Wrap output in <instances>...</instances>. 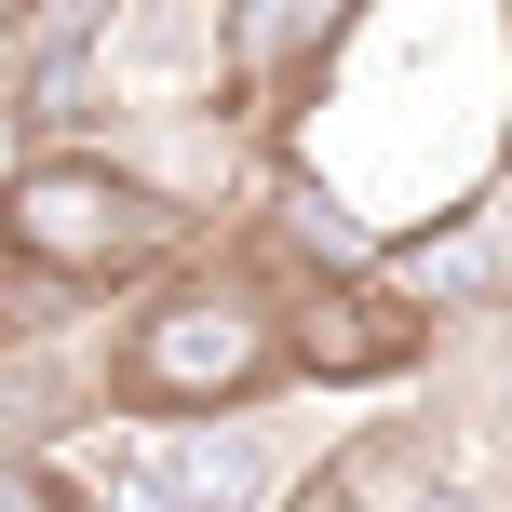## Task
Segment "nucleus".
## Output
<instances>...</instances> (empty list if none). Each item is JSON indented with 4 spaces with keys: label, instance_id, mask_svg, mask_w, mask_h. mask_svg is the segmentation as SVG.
I'll return each instance as SVG.
<instances>
[{
    "label": "nucleus",
    "instance_id": "f257e3e1",
    "mask_svg": "<svg viewBox=\"0 0 512 512\" xmlns=\"http://www.w3.org/2000/svg\"><path fill=\"white\" fill-rule=\"evenodd\" d=\"M189 230H203V203H176L135 149H54V162H14V176H0V243H14V297H27L14 337H54V324H41L54 297H108V283L176 270Z\"/></svg>",
    "mask_w": 512,
    "mask_h": 512
},
{
    "label": "nucleus",
    "instance_id": "f03ea898",
    "mask_svg": "<svg viewBox=\"0 0 512 512\" xmlns=\"http://www.w3.org/2000/svg\"><path fill=\"white\" fill-rule=\"evenodd\" d=\"M270 378H297V364H283V297L256 270H176V283H149V297L108 324V364H95V391H108L122 432H203L216 405L243 418Z\"/></svg>",
    "mask_w": 512,
    "mask_h": 512
},
{
    "label": "nucleus",
    "instance_id": "7ed1b4c3",
    "mask_svg": "<svg viewBox=\"0 0 512 512\" xmlns=\"http://www.w3.org/2000/svg\"><path fill=\"white\" fill-rule=\"evenodd\" d=\"M432 337H445V324H432L391 270L297 283V297H283V364H297V378H324V391H391V378H418V364H432Z\"/></svg>",
    "mask_w": 512,
    "mask_h": 512
},
{
    "label": "nucleus",
    "instance_id": "20e7f679",
    "mask_svg": "<svg viewBox=\"0 0 512 512\" xmlns=\"http://www.w3.org/2000/svg\"><path fill=\"white\" fill-rule=\"evenodd\" d=\"M0 512H108V486H81L68 459H0Z\"/></svg>",
    "mask_w": 512,
    "mask_h": 512
},
{
    "label": "nucleus",
    "instance_id": "39448f33",
    "mask_svg": "<svg viewBox=\"0 0 512 512\" xmlns=\"http://www.w3.org/2000/svg\"><path fill=\"white\" fill-rule=\"evenodd\" d=\"M283 512H351V499H337V486H297V499H283Z\"/></svg>",
    "mask_w": 512,
    "mask_h": 512
}]
</instances>
